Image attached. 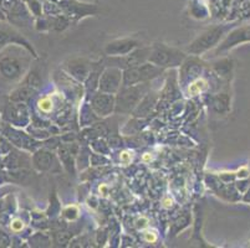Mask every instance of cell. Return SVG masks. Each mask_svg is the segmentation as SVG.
I'll return each mask as SVG.
<instances>
[{"instance_id": "ba28073f", "label": "cell", "mask_w": 250, "mask_h": 248, "mask_svg": "<svg viewBox=\"0 0 250 248\" xmlns=\"http://www.w3.org/2000/svg\"><path fill=\"white\" fill-rule=\"evenodd\" d=\"M39 108L42 109V112H50L52 109V101L49 97H45V98L40 99L39 101Z\"/></svg>"}, {"instance_id": "52a82bcc", "label": "cell", "mask_w": 250, "mask_h": 248, "mask_svg": "<svg viewBox=\"0 0 250 248\" xmlns=\"http://www.w3.org/2000/svg\"><path fill=\"white\" fill-rule=\"evenodd\" d=\"M206 86H207V82L204 81L203 78H199V79H197V81L193 82L192 85L189 86V88H188V92H189V95H199V93H201L202 91L206 88Z\"/></svg>"}, {"instance_id": "277c9868", "label": "cell", "mask_w": 250, "mask_h": 248, "mask_svg": "<svg viewBox=\"0 0 250 248\" xmlns=\"http://www.w3.org/2000/svg\"><path fill=\"white\" fill-rule=\"evenodd\" d=\"M250 41V25L248 26H243L236 29V30L231 31L226 40L223 41L222 44L217 47L215 50V55H219L220 52L228 51V50L233 49L236 45L243 44V42H249Z\"/></svg>"}, {"instance_id": "3957f363", "label": "cell", "mask_w": 250, "mask_h": 248, "mask_svg": "<svg viewBox=\"0 0 250 248\" xmlns=\"http://www.w3.org/2000/svg\"><path fill=\"white\" fill-rule=\"evenodd\" d=\"M149 56V61L156 66H173L182 61L183 56L173 49H168L163 45H158L153 49Z\"/></svg>"}, {"instance_id": "8fae6325", "label": "cell", "mask_w": 250, "mask_h": 248, "mask_svg": "<svg viewBox=\"0 0 250 248\" xmlns=\"http://www.w3.org/2000/svg\"><path fill=\"white\" fill-rule=\"evenodd\" d=\"M11 229H14V231H21L22 229V222L20 220H14L13 224H11Z\"/></svg>"}, {"instance_id": "30bf717a", "label": "cell", "mask_w": 250, "mask_h": 248, "mask_svg": "<svg viewBox=\"0 0 250 248\" xmlns=\"http://www.w3.org/2000/svg\"><path fill=\"white\" fill-rule=\"evenodd\" d=\"M120 159H121L122 163L128 164L129 161H131V159H132V156H131V154H129L128 152H122L121 156H120Z\"/></svg>"}, {"instance_id": "7c38bea8", "label": "cell", "mask_w": 250, "mask_h": 248, "mask_svg": "<svg viewBox=\"0 0 250 248\" xmlns=\"http://www.w3.org/2000/svg\"><path fill=\"white\" fill-rule=\"evenodd\" d=\"M163 206H165V208H170V206H172V200L170 199L163 200Z\"/></svg>"}, {"instance_id": "4fadbf2b", "label": "cell", "mask_w": 250, "mask_h": 248, "mask_svg": "<svg viewBox=\"0 0 250 248\" xmlns=\"http://www.w3.org/2000/svg\"><path fill=\"white\" fill-rule=\"evenodd\" d=\"M142 159H143V161H145V163H147V161H151L152 156H151V154H145Z\"/></svg>"}, {"instance_id": "9c48e42d", "label": "cell", "mask_w": 250, "mask_h": 248, "mask_svg": "<svg viewBox=\"0 0 250 248\" xmlns=\"http://www.w3.org/2000/svg\"><path fill=\"white\" fill-rule=\"evenodd\" d=\"M145 240L149 243H153L157 241V235L153 231H146L145 232Z\"/></svg>"}, {"instance_id": "6da1fadb", "label": "cell", "mask_w": 250, "mask_h": 248, "mask_svg": "<svg viewBox=\"0 0 250 248\" xmlns=\"http://www.w3.org/2000/svg\"><path fill=\"white\" fill-rule=\"evenodd\" d=\"M30 66L28 52L17 45H11L0 52V81L13 83L22 78Z\"/></svg>"}, {"instance_id": "5b68a950", "label": "cell", "mask_w": 250, "mask_h": 248, "mask_svg": "<svg viewBox=\"0 0 250 248\" xmlns=\"http://www.w3.org/2000/svg\"><path fill=\"white\" fill-rule=\"evenodd\" d=\"M120 81H121V74H120V71H117V70H107L104 74L101 82H100V87L104 91L110 92V83H112L113 91H116L118 88Z\"/></svg>"}, {"instance_id": "7a4b0ae2", "label": "cell", "mask_w": 250, "mask_h": 248, "mask_svg": "<svg viewBox=\"0 0 250 248\" xmlns=\"http://www.w3.org/2000/svg\"><path fill=\"white\" fill-rule=\"evenodd\" d=\"M222 34L223 30L220 27H215V29H212V30L206 31V33L202 34L201 36H198L193 41L192 44L189 45V47H188V51L198 55L207 51V50L212 49L213 46H215L219 42Z\"/></svg>"}, {"instance_id": "8992f818", "label": "cell", "mask_w": 250, "mask_h": 248, "mask_svg": "<svg viewBox=\"0 0 250 248\" xmlns=\"http://www.w3.org/2000/svg\"><path fill=\"white\" fill-rule=\"evenodd\" d=\"M15 42H18V44H24L25 46H28L26 42L18 35H11V33H8L5 30H0V49H3L6 45L15 44Z\"/></svg>"}]
</instances>
